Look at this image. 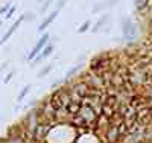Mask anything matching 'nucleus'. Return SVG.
I'll list each match as a JSON object with an SVG mask.
<instances>
[{
	"label": "nucleus",
	"mask_w": 152,
	"mask_h": 143,
	"mask_svg": "<svg viewBox=\"0 0 152 143\" xmlns=\"http://www.w3.org/2000/svg\"><path fill=\"white\" fill-rule=\"evenodd\" d=\"M120 29H122V40L123 41H134L137 38V24L129 15H123L120 20Z\"/></svg>",
	"instance_id": "1"
},
{
	"label": "nucleus",
	"mask_w": 152,
	"mask_h": 143,
	"mask_svg": "<svg viewBox=\"0 0 152 143\" xmlns=\"http://www.w3.org/2000/svg\"><path fill=\"white\" fill-rule=\"evenodd\" d=\"M55 52V46L52 44V43H47L46 46H44V49L40 52V54H38L34 59H32V64H31V67H37L38 64H41L44 59H47L50 55H52Z\"/></svg>",
	"instance_id": "2"
},
{
	"label": "nucleus",
	"mask_w": 152,
	"mask_h": 143,
	"mask_svg": "<svg viewBox=\"0 0 152 143\" xmlns=\"http://www.w3.org/2000/svg\"><path fill=\"white\" fill-rule=\"evenodd\" d=\"M49 40H50V35H49V34H44V35L40 38V40L37 41V44L32 47V50L26 55V59H28V61H32V59H34V58H35V56L44 49V46L49 43Z\"/></svg>",
	"instance_id": "3"
},
{
	"label": "nucleus",
	"mask_w": 152,
	"mask_h": 143,
	"mask_svg": "<svg viewBox=\"0 0 152 143\" xmlns=\"http://www.w3.org/2000/svg\"><path fill=\"white\" fill-rule=\"evenodd\" d=\"M110 21H111V14L110 12H104V15H100V18L96 21V24L91 26V32L93 34H99L100 31H104L110 24Z\"/></svg>",
	"instance_id": "4"
},
{
	"label": "nucleus",
	"mask_w": 152,
	"mask_h": 143,
	"mask_svg": "<svg viewBox=\"0 0 152 143\" xmlns=\"http://www.w3.org/2000/svg\"><path fill=\"white\" fill-rule=\"evenodd\" d=\"M117 3H119V0H100V2H97V3L93 6L91 12H93V14H99V12H105L107 9L114 8Z\"/></svg>",
	"instance_id": "5"
},
{
	"label": "nucleus",
	"mask_w": 152,
	"mask_h": 143,
	"mask_svg": "<svg viewBox=\"0 0 152 143\" xmlns=\"http://www.w3.org/2000/svg\"><path fill=\"white\" fill-rule=\"evenodd\" d=\"M23 21H24V15H21V17H20V18H18L17 21H14V24H12L11 28H9V29L6 31V34L3 35V38H2V40H0V44H5V43H6V41L9 40V38H11V35H12V34H14V32H15V31H17V29L20 28V24H21Z\"/></svg>",
	"instance_id": "6"
},
{
	"label": "nucleus",
	"mask_w": 152,
	"mask_h": 143,
	"mask_svg": "<svg viewBox=\"0 0 152 143\" xmlns=\"http://www.w3.org/2000/svg\"><path fill=\"white\" fill-rule=\"evenodd\" d=\"M59 15V11L58 9H55V11H52V14H50V15H47L44 20H43V23L40 24V26H38V31H40V32H43V31H46L47 28H49V26L50 24H52V21L56 18Z\"/></svg>",
	"instance_id": "7"
},
{
	"label": "nucleus",
	"mask_w": 152,
	"mask_h": 143,
	"mask_svg": "<svg viewBox=\"0 0 152 143\" xmlns=\"http://www.w3.org/2000/svg\"><path fill=\"white\" fill-rule=\"evenodd\" d=\"M52 2H53V0H44L41 5H38V14H40V15H46V12H47V9L50 8Z\"/></svg>",
	"instance_id": "8"
},
{
	"label": "nucleus",
	"mask_w": 152,
	"mask_h": 143,
	"mask_svg": "<svg viewBox=\"0 0 152 143\" xmlns=\"http://www.w3.org/2000/svg\"><path fill=\"white\" fill-rule=\"evenodd\" d=\"M52 69H53V62H50V64H47V66H44L40 72H38V75H37V78L38 79H41V78H44V76H47L50 72H52Z\"/></svg>",
	"instance_id": "9"
},
{
	"label": "nucleus",
	"mask_w": 152,
	"mask_h": 143,
	"mask_svg": "<svg viewBox=\"0 0 152 143\" xmlns=\"http://www.w3.org/2000/svg\"><path fill=\"white\" fill-rule=\"evenodd\" d=\"M91 24H93L91 20H85V21L79 26V28H78V32H79V34H85L87 31H90V29H91Z\"/></svg>",
	"instance_id": "10"
},
{
	"label": "nucleus",
	"mask_w": 152,
	"mask_h": 143,
	"mask_svg": "<svg viewBox=\"0 0 152 143\" xmlns=\"http://www.w3.org/2000/svg\"><path fill=\"white\" fill-rule=\"evenodd\" d=\"M79 70H81V64H76V66H75V67H72V69H70V70H69V72L66 73V78H64V81H67V79H70V78H72V76H75V75H76V73H78Z\"/></svg>",
	"instance_id": "11"
},
{
	"label": "nucleus",
	"mask_w": 152,
	"mask_h": 143,
	"mask_svg": "<svg viewBox=\"0 0 152 143\" xmlns=\"http://www.w3.org/2000/svg\"><path fill=\"white\" fill-rule=\"evenodd\" d=\"M29 92H31V84H28L26 87H23V88H21V92H20V93H18V96H17V100H18V102H21L24 98H26V95H28Z\"/></svg>",
	"instance_id": "12"
},
{
	"label": "nucleus",
	"mask_w": 152,
	"mask_h": 143,
	"mask_svg": "<svg viewBox=\"0 0 152 143\" xmlns=\"http://www.w3.org/2000/svg\"><path fill=\"white\" fill-rule=\"evenodd\" d=\"M145 5H146V0H134V6L137 9H142Z\"/></svg>",
	"instance_id": "13"
},
{
	"label": "nucleus",
	"mask_w": 152,
	"mask_h": 143,
	"mask_svg": "<svg viewBox=\"0 0 152 143\" xmlns=\"http://www.w3.org/2000/svg\"><path fill=\"white\" fill-rule=\"evenodd\" d=\"M66 3H67V0H56V9L61 11L62 8L66 6Z\"/></svg>",
	"instance_id": "14"
},
{
	"label": "nucleus",
	"mask_w": 152,
	"mask_h": 143,
	"mask_svg": "<svg viewBox=\"0 0 152 143\" xmlns=\"http://www.w3.org/2000/svg\"><path fill=\"white\" fill-rule=\"evenodd\" d=\"M12 5L11 3H6V5H3L2 8H0V15H2V14H6V12L9 11V8H11Z\"/></svg>",
	"instance_id": "15"
},
{
	"label": "nucleus",
	"mask_w": 152,
	"mask_h": 143,
	"mask_svg": "<svg viewBox=\"0 0 152 143\" xmlns=\"http://www.w3.org/2000/svg\"><path fill=\"white\" fill-rule=\"evenodd\" d=\"M14 12H15V6H11L9 11H8V14H6V20H9L12 15H14Z\"/></svg>",
	"instance_id": "16"
},
{
	"label": "nucleus",
	"mask_w": 152,
	"mask_h": 143,
	"mask_svg": "<svg viewBox=\"0 0 152 143\" xmlns=\"http://www.w3.org/2000/svg\"><path fill=\"white\" fill-rule=\"evenodd\" d=\"M23 15H24V20H29V21L35 20V15H34V14H31V12H26V14H23Z\"/></svg>",
	"instance_id": "17"
},
{
	"label": "nucleus",
	"mask_w": 152,
	"mask_h": 143,
	"mask_svg": "<svg viewBox=\"0 0 152 143\" xmlns=\"http://www.w3.org/2000/svg\"><path fill=\"white\" fill-rule=\"evenodd\" d=\"M14 75H15V72H14V70H11V72L8 73V76L5 78V82H9V81L12 79V78H14Z\"/></svg>",
	"instance_id": "18"
},
{
	"label": "nucleus",
	"mask_w": 152,
	"mask_h": 143,
	"mask_svg": "<svg viewBox=\"0 0 152 143\" xmlns=\"http://www.w3.org/2000/svg\"><path fill=\"white\" fill-rule=\"evenodd\" d=\"M43 2H44V0H37V5H41Z\"/></svg>",
	"instance_id": "19"
},
{
	"label": "nucleus",
	"mask_w": 152,
	"mask_h": 143,
	"mask_svg": "<svg viewBox=\"0 0 152 143\" xmlns=\"http://www.w3.org/2000/svg\"><path fill=\"white\" fill-rule=\"evenodd\" d=\"M2 24H3V23H2V21H0V28H2Z\"/></svg>",
	"instance_id": "20"
}]
</instances>
